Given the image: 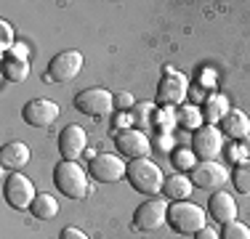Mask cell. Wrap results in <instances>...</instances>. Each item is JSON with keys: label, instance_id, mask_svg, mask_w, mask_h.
Wrapping results in <instances>:
<instances>
[{"label": "cell", "instance_id": "1", "mask_svg": "<svg viewBox=\"0 0 250 239\" xmlns=\"http://www.w3.org/2000/svg\"><path fill=\"white\" fill-rule=\"evenodd\" d=\"M125 181L130 183L139 194H146V197H154L160 194L165 186V176L157 165L152 162L149 157L144 159H130L128 162V170H125Z\"/></svg>", "mask_w": 250, "mask_h": 239}, {"label": "cell", "instance_id": "2", "mask_svg": "<svg viewBox=\"0 0 250 239\" xmlns=\"http://www.w3.org/2000/svg\"><path fill=\"white\" fill-rule=\"evenodd\" d=\"M168 223L173 226L178 234H197L200 229L208 226V218H205V210L200 205L189 199H181V202H170L168 205Z\"/></svg>", "mask_w": 250, "mask_h": 239}, {"label": "cell", "instance_id": "3", "mask_svg": "<svg viewBox=\"0 0 250 239\" xmlns=\"http://www.w3.org/2000/svg\"><path fill=\"white\" fill-rule=\"evenodd\" d=\"M53 183H56V189L62 191L64 197H69V199H83V197H88V173L83 170L77 162H69V159H64V162L56 165V170H53Z\"/></svg>", "mask_w": 250, "mask_h": 239}, {"label": "cell", "instance_id": "4", "mask_svg": "<svg viewBox=\"0 0 250 239\" xmlns=\"http://www.w3.org/2000/svg\"><path fill=\"white\" fill-rule=\"evenodd\" d=\"M75 109L88 117H106L115 109V96L104 88H88L75 96Z\"/></svg>", "mask_w": 250, "mask_h": 239}, {"label": "cell", "instance_id": "5", "mask_svg": "<svg viewBox=\"0 0 250 239\" xmlns=\"http://www.w3.org/2000/svg\"><path fill=\"white\" fill-rule=\"evenodd\" d=\"M3 197L14 210H29L38 194H35V186H32V181H29L27 176L14 173V176H8L5 183H3Z\"/></svg>", "mask_w": 250, "mask_h": 239}, {"label": "cell", "instance_id": "6", "mask_svg": "<svg viewBox=\"0 0 250 239\" xmlns=\"http://www.w3.org/2000/svg\"><path fill=\"white\" fill-rule=\"evenodd\" d=\"M224 149V133L216 125H202L200 130L192 133V152L200 159H216Z\"/></svg>", "mask_w": 250, "mask_h": 239}, {"label": "cell", "instance_id": "7", "mask_svg": "<svg viewBox=\"0 0 250 239\" xmlns=\"http://www.w3.org/2000/svg\"><path fill=\"white\" fill-rule=\"evenodd\" d=\"M187 88H189L187 77L173 72V67H165V75L157 85V101L163 106H178L187 101V93H189Z\"/></svg>", "mask_w": 250, "mask_h": 239}, {"label": "cell", "instance_id": "8", "mask_svg": "<svg viewBox=\"0 0 250 239\" xmlns=\"http://www.w3.org/2000/svg\"><path fill=\"white\" fill-rule=\"evenodd\" d=\"M165 223H168V205H165V199H146L133 213V226L139 231H157Z\"/></svg>", "mask_w": 250, "mask_h": 239}, {"label": "cell", "instance_id": "9", "mask_svg": "<svg viewBox=\"0 0 250 239\" xmlns=\"http://www.w3.org/2000/svg\"><path fill=\"white\" fill-rule=\"evenodd\" d=\"M115 143H117V152L125 154V157H130V159H144V157H149V152H152L149 136H146L144 130H136V128L117 130Z\"/></svg>", "mask_w": 250, "mask_h": 239}, {"label": "cell", "instance_id": "10", "mask_svg": "<svg viewBox=\"0 0 250 239\" xmlns=\"http://www.w3.org/2000/svg\"><path fill=\"white\" fill-rule=\"evenodd\" d=\"M125 170H128V165H125L117 154H106V152L96 154V157L91 159V165H88V173H91L96 181H101V183H117V181H123Z\"/></svg>", "mask_w": 250, "mask_h": 239}, {"label": "cell", "instance_id": "11", "mask_svg": "<svg viewBox=\"0 0 250 239\" xmlns=\"http://www.w3.org/2000/svg\"><path fill=\"white\" fill-rule=\"evenodd\" d=\"M62 115V109H59L56 101L51 99H32L24 104V109H21V117H24L27 125H32V128H48L53 125Z\"/></svg>", "mask_w": 250, "mask_h": 239}, {"label": "cell", "instance_id": "12", "mask_svg": "<svg viewBox=\"0 0 250 239\" xmlns=\"http://www.w3.org/2000/svg\"><path fill=\"white\" fill-rule=\"evenodd\" d=\"M83 69V53L80 51H62L48 64V80L53 82H69Z\"/></svg>", "mask_w": 250, "mask_h": 239}, {"label": "cell", "instance_id": "13", "mask_svg": "<svg viewBox=\"0 0 250 239\" xmlns=\"http://www.w3.org/2000/svg\"><path fill=\"white\" fill-rule=\"evenodd\" d=\"M189 178H192L194 186L200 189H218L224 186L226 181H229V173H226L224 165H218L216 159H202V162H197L189 170Z\"/></svg>", "mask_w": 250, "mask_h": 239}, {"label": "cell", "instance_id": "14", "mask_svg": "<svg viewBox=\"0 0 250 239\" xmlns=\"http://www.w3.org/2000/svg\"><path fill=\"white\" fill-rule=\"evenodd\" d=\"M85 146H88V136L80 125H67V128L59 133V152H62V157L69 159V162H77V157L85 152Z\"/></svg>", "mask_w": 250, "mask_h": 239}, {"label": "cell", "instance_id": "15", "mask_svg": "<svg viewBox=\"0 0 250 239\" xmlns=\"http://www.w3.org/2000/svg\"><path fill=\"white\" fill-rule=\"evenodd\" d=\"M208 215H210L216 223H231V220H237V202L231 194H226V191H216V194L210 197V202H208Z\"/></svg>", "mask_w": 250, "mask_h": 239}, {"label": "cell", "instance_id": "16", "mask_svg": "<svg viewBox=\"0 0 250 239\" xmlns=\"http://www.w3.org/2000/svg\"><path fill=\"white\" fill-rule=\"evenodd\" d=\"M218 130H221L224 136H229L231 141H242L250 136V117L240 109H231L229 115L218 122Z\"/></svg>", "mask_w": 250, "mask_h": 239}, {"label": "cell", "instance_id": "17", "mask_svg": "<svg viewBox=\"0 0 250 239\" xmlns=\"http://www.w3.org/2000/svg\"><path fill=\"white\" fill-rule=\"evenodd\" d=\"M29 162V146L21 141H11L5 143L3 149H0V165L8 167V170H19V167H24Z\"/></svg>", "mask_w": 250, "mask_h": 239}, {"label": "cell", "instance_id": "18", "mask_svg": "<svg viewBox=\"0 0 250 239\" xmlns=\"http://www.w3.org/2000/svg\"><path fill=\"white\" fill-rule=\"evenodd\" d=\"M192 189H194L192 178L184 176V173H176V176H168V178H165L163 194L168 197L170 202H181V199H187V197H192Z\"/></svg>", "mask_w": 250, "mask_h": 239}, {"label": "cell", "instance_id": "19", "mask_svg": "<svg viewBox=\"0 0 250 239\" xmlns=\"http://www.w3.org/2000/svg\"><path fill=\"white\" fill-rule=\"evenodd\" d=\"M229 101H226V96L221 93H213L205 99V104H202V120H205L208 125H218L221 120L229 115Z\"/></svg>", "mask_w": 250, "mask_h": 239}, {"label": "cell", "instance_id": "20", "mask_svg": "<svg viewBox=\"0 0 250 239\" xmlns=\"http://www.w3.org/2000/svg\"><path fill=\"white\" fill-rule=\"evenodd\" d=\"M3 77L8 82H24L29 77V61L5 53V56H3Z\"/></svg>", "mask_w": 250, "mask_h": 239}, {"label": "cell", "instance_id": "21", "mask_svg": "<svg viewBox=\"0 0 250 239\" xmlns=\"http://www.w3.org/2000/svg\"><path fill=\"white\" fill-rule=\"evenodd\" d=\"M29 210H32L35 218L51 220V218H56V215H59V202H56V197L40 191V194L35 197V202H32V207H29Z\"/></svg>", "mask_w": 250, "mask_h": 239}, {"label": "cell", "instance_id": "22", "mask_svg": "<svg viewBox=\"0 0 250 239\" xmlns=\"http://www.w3.org/2000/svg\"><path fill=\"white\" fill-rule=\"evenodd\" d=\"M229 178H231V183H234L237 194H250V159L237 165Z\"/></svg>", "mask_w": 250, "mask_h": 239}, {"label": "cell", "instance_id": "23", "mask_svg": "<svg viewBox=\"0 0 250 239\" xmlns=\"http://www.w3.org/2000/svg\"><path fill=\"white\" fill-rule=\"evenodd\" d=\"M202 109L200 106H184V109H178V125H184V128L189 130H200L202 128Z\"/></svg>", "mask_w": 250, "mask_h": 239}, {"label": "cell", "instance_id": "24", "mask_svg": "<svg viewBox=\"0 0 250 239\" xmlns=\"http://www.w3.org/2000/svg\"><path fill=\"white\" fill-rule=\"evenodd\" d=\"M173 165L178 167V170H192L194 165H197V157H194L192 149H176L173 152Z\"/></svg>", "mask_w": 250, "mask_h": 239}, {"label": "cell", "instance_id": "25", "mask_svg": "<svg viewBox=\"0 0 250 239\" xmlns=\"http://www.w3.org/2000/svg\"><path fill=\"white\" fill-rule=\"evenodd\" d=\"M221 239H250V229L245 223H240V220H231V223L224 226Z\"/></svg>", "mask_w": 250, "mask_h": 239}, {"label": "cell", "instance_id": "26", "mask_svg": "<svg viewBox=\"0 0 250 239\" xmlns=\"http://www.w3.org/2000/svg\"><path fill=\"white\" fill-rule=\"evenodd\" d=\"M16 45V38H14V27H11L8 21H0V51L3 53H8L11 48Z\"/></svg>", "mask_w": 250, "mask_h": 239}, {"label": "cell", "instance_id": "27", "mask_svg": "<svg viewBox=\"0 0 250 239\" xmlns=\"http://www.w3.org/2000/svg\"><path fill=\"white\" fill-rule=\"evenodd\" d=\"M173 122H178V112H173L170 106L160 109V112H157V117H154V125H157V128H163V133H168L165 128H170Z\"/></svg>", "mask_w": 250, "mask_h": 239}, {"label": "cell", "instance_id": "28", "mask_svg": "<svg viewBox=\"0 0 250 239\" xmlns=\"http://www.w3.org/2000/svg\"><path fill=\"white\" fill-rule=\"evenodd\" d=\"M115 106H120V109L125 112V109H133V96H130L128 91H120V93H117L115 96Z\"/></svg>", "mask_w": 250, "mask_h": 239}, {"label": "cell", "instance_id": "29", "mask_svg": "<svg viewBox=\"0 0 250 239\" xmlns=\"http://www.w3.org/2000/svg\"><path fill=\"white\" fill-rule=\"evenodd\" d=\"M59 239H88V234H85V231H80V229H75V226H67Z\"/></svg>", "mask_w": 250, "mask_h": 239}, {"label": "cell", "instance_id": "30", "mask_svg": "<svg viewBox=\"0 0 250 239\" xmlns=\"http://www.w3.org/2000/svg\"><path fill=\"white\" fill-rule=\"evenodd\" d=\"M229 157H231V159H237V165H240V162H245V159H248V152H245V146H242V143H237V146H231V149H229Z\"/></svg>", "mask_w": 250, "mask_h": 239}, {"label": "cell", "instance_id": "31", "mask_svg": "<svg viewBox=\"0 0 250 239\" xmlns=\"http://www.w3.org/2000/svg\"><path fill=\"white\" fill-rule=\"evenodd\" d=\"M11 56H16V59H24V61H27V56H29V48L24 45V43H16L14 48H11Z\"/></svg>", "mask_w": 250, "mask_h": 239}, {"label": "cell", "instance_id": "32", "mask_svg": "<svg viewBox=\"0 0 250 239\" xmlns=\"http://www.w3.org/2000/svg\"><path fill=\"white\" fill-rule=\"evenodd\" d=\"M194 239H221V237H218L213 229H208V226H205V229H200L197 234H194Z\"/></svg>", "mask_w": 250, "mask_h": 239}, {"label": "cell", "instance_id": "33", "mask_svg": "<svg viewBox=\"0 0 250 239\" xmlns=\"http://www.w3.org/2000/svg\"><path fill=\"white\" fill-rule=\"evenodd\" d=\"M240 143H242V146H245V152H248V154H250V136H248V139H242V141H240Z\"/></svg>", "mask_w": 250, "mask_h": 239}]
</instances>
